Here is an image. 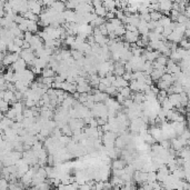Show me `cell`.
Segmentation results:
<instances>
[{"instance_id": "obj_20", "label": "cell", "mask_w": 190, "mask_h": 190, "mask_svg": "<svg viewBox=\"0 0 190 190\" xmlns=\"http://www.w3.org/2000/svg\"><path fill=\"white\" fill-rule=\"evenodd\" d=\"M172 23V20H171V18H169L168 16H163V17L158 21V23H159V26H161V27H167V26H169L170 23Z\"/></svg>"}, {"instance_id": "obj_10", "label": "cell", "mask_w": 190, "mask_h": 190, "mask_svg": "<svg viewBox=\"0 0 190 190\" xmlns=\"http://www.w3.org/2000/svg\"><path fill=\"white\" fill-rule=\"evenodd\" d=\"M63 91H67L68 94H76L77 92V84H71V82H68V81H65L62 82V88Z\"/></svg>"}, {"instance_id": "obj_32", "label": "cell", "mask_w": 190, "mask_h": 190, "mask_svg": "<svg viewBox=\"0 0 190 190\" xmlns=\"http://www.w3.org/2000/svg\"><path fill=\"white\" fill-rule=\"evenodd\" d=\"M17 115H18V113L16 112V110H15V109H12V108H10V110L7 112L5 116H6L7 118H9V119H11V120H13V121H15V119H16V117H17Z\"/></svg>"}, {"instance_id": "obj_5", "label": "cell", "mask_w": 190, "mask_h": 190, "mask_svg": "<svg viewBox=\"0 0 190 190\" xmlns=\"http://www.w3.org/2000/svg\"><path fill=\"white\" fill-rule=\"evenodd\" d=\"M159 8L160 11H162L166 16H170V12L173 8V2L171 1H159Z\"/></svg>"}, {"instance_id": "obj_40", "label": "cell", "mask_w": 190, "mask_h": 190, "mask_svg": "<svg viewBox=\"0 0 190 190\" xmlns=\"http://www.w3.org/2000/svg\"><path fill=\"white\" fill-rule=\"evenodd\" d=\"M99 30H100V32L102 36H108V30H107V27H106V23L105 25H102L101 27H99Z\"/></svg>"}, {"instance_id": "obj_35", "label": "cell", "mask_w": 190, "mask_h": 190, "mask_svg": "<svg viewBox=\"0 0 190 190\" xmlns=\"http://www.w3.org/2000/svg\"><path fill=\"white\" fill-rule=\"evenodd\" d=\"M23 116L25 118H34V111L31 110V109H29V108H25V110H23Z\"/></svg>"}, {"instance_id": "obj_28", "label": "cell", "mask_w": 190, "mask_h": 190, "mask_svg": "<svg viewBox=\"0 0 190 190\" xmlns=\"http://www.w3.org/2000/svg\"><path fill=\"white\" fill-rule=\"evenodd\" d=\"M36 188H37V190H50L51 189V184H49V181H48V180H46L45 182L38 184Z\"/></svg>"}, {"instance_id": "obj_36", "label": "cell", "mask_w": 190, "mask_h": 190, "mask_svg": "<svg viewBox=\"0 0 190 190\" xmlns=\"http://www.w3.org/2000/svg\"><path fill=\"white\" fill-rule=\"evenodd\" d=\"M13 44H15L16 46H18V47H20V48H23V45H25V40L21 39V38H15Z\"/></svg>"}, {"instance_id": "obj_9", "label": "cell", "mask_w": 190, "mask_h": 190, "mask_svg": "<svg viewBox=\"0 0 190 190\" xmlns=\"http://www.w3.org/2000/svg\"><path fill=\"white\" fill-rule=\"evenodd\" d=\"M160 55H161V53H160L159 51H156V50H153V51L145 50L144 51V56L146 57V60H147V61H151V62L156 61L157 59H158V57L160 56Z\"/></svg>"}, {"instance_id": "obj_24", "label": "cell", "mask_w": 190, "mask_h": 190, "mask_svg": "<svg viewBox=\"0 0 190 190\" xmlns=\"http://www.w3.org/2000/svg\"><path fill=\"white\" fill-rule=\"evenodd\" d=\"M71 56H72V58L76 61H79V60L84 59V53L78 50H71Z\"/></svg>"}, {"instance_id": "obj_7", "label": "cell", "mask_w": 190, "mask_h": 190, "mask_svg": "<svg viewBox=\"0 0 190 190\" xmlns=\"http://www.w3.org/2000/svg\"><path fill=\"white\" fill-rule=\"evenodd\" d=\"M50 9L55 10L56 12H59V13H62V12L66 11V2H61V1H52L51 6L49 7Z\"/></svg>"}, {"instance_id": "obj_30", "label": "cell", "mask_w": 190, "mask_h": 190, "mask_svg": "<svg viewBox=\"0 0 190 190\" xmlns=\"http://www.w3.org/2000/svg\"><path fill=\"white\" fill-rule=\"evenodd\" d=\"M106 94L108 96H116V97H117V95L119 94V92H118V89L116 88V87L110 86V87H108V88H107Z\"/></svg>"}, {"instance_id": "obj_11", "label": "cell", "mask_w": 190, "mask_h": 190, "mask_svg": "<svg viewBox=\"0 0 190 190\" xmlns=\"http://www.w3.org/2000/svg\"><path fill=\"white\" fill-rule=\"evenodd\" d=\"M127 165L128 163L125 159H115V160H112L111 167L112 169H116V170H122L127 167Z\"/></svg>"}, {"instance_id": "obj_8", "label": "cell", "mask_w": 190, "mask_h": 190, "mask_svg": "<svg viewBox=\"0 0 190 190\" xmlns=\"http://www.w3.org/2000/svg\"><path fill=\"white\" fill-rule=\"evenodd\" d=\"M63 18L67 23H76L77 20V12L73 10H66L63 12Z\"/></svg>"}, {"instance_id": "obj_19", "label": "cell", "mask_w": 190, "mask_h": 190, "mask_svg": "<svg viewBox=\"0 0 190 190\" xmlns=\"http://www.w3.org/2000/svg\"><path fill=\"white\" fill-rule=\"evenodd\" d=\"M23 17L26 18V19H28V20H30V21H38V20H40L39 16L34 15V12L30 11V10H29L28 12H26V13L23 15Z\"/></svg>"}, {"instance_id": "obj_25", "label": "cell", "mask_w": 190, "mask_h": 190, "mask_svg": "<svg viewBox=\"0 0 190 190\" xmlns=\"http://www.w3.org/2000/svg\"><path fill=\"white\" fill-rule=\"evenodd\" d=\"M107 9L105 7H99V8H96V15L98 16V17H106L107 16Z\"/></svg>"}, {"instance_id": "obj_4", "label": "cell", "mask_w": 190, "mask_h": 190, "mask_svg": "<svg viewBox=\"0 0 190 190\" xmlns=\"http://www.w3.org/2000/svg\"><path fill=\"white\" fill-rule=\"evenodd\" d=\"M149 134H150L151 136L155 138V140L158 141V142H162L163 140H166L165 134L162 132L161 128H159V127H152L151 130L149 131Z\"/></svg>"}, {"instance_id": "obj_6", "label": "cell", "mask_w": 190, "mask_h": 190, "mask_svg": "<svg viewBox=\"0 0 190 190\" xmlns=\"http://www.w3.org/2000/svg\"><path fill=\"white\" fill-rule=\"evenodd\" d=\"M139 36H140L139 32H130V31H127L123 38H125V40L127 42H129L130 45H132V44H137V41L140 39Z\"/></svg>"}, {"instance_id": "obj_43", "label": "cell", "mask_w": 190, "mask_h": 190, "mask_svg": "<svg viewBox=\"0 0 190 190\" xmlns=\"http://www.w3.org/2000/svg\"><path fill=\"white\" fill-rule=\"evenodd\" d=\"M79 190H91V187L88 184H84L79 187Z\"/></svg>"}, {"instance_id": "obj_42", "label": "cell", "mask_w": 190, "mask_h": 190, "mask_svg": "<svg viewBox=\"0 0 190 190\" xmlns=\"http://www.w3.org/2000/svg\"><path fill=\"white\" fill-rule=\"evenodd\" d=\"M132 73L134 72H126L125 75H123V79L127 80L128 82H130V81L132 80Z\"/></svg>"}, {"instance_id": "obj_23", "label": "cell", "mask_w": 190, "mask_h": 190, "mask_svg": "<svg viewBox=\"0 0 190 190\" xmlns=\"http://www.w3.org/2000/svg\"><path fill=\"white\" fill-rule=\"evenodd\" d=\"M28 31L29 32H31V34L38 31V23H37V21H30V20H29Z\"/></svg>"}, {"instance_id": "obj_16", "label": "cell", "mask_w": 190, "mask_h": 190, "mask_svg": "<svg viewBox=\"0 0 190 190\" xmlns=\"http://www.w3.org/2000/svg\"><path fill=\"white\" fill-rule=\"evenodd\" d=\"M41 76H42L44 78H55V77H56V71H55L53 69H51V68L47 67L46 69L42 70Z\"/></svg>"}, {"instance_id": "obj_37", "label": "cell", "mask_w": 190, "mask_h": 190, "mask_svg": "<svg viewBox=\"0 0 190 190\" xmlns=\"http://www.w3.org/2000/svg\"><path fill=\"white\" fill-rule=\"evenodd\" d=\"M125 27H126V30H127V31H130V32H139V31H138V28L134 27V26H132V25H126Z\"/></svg>"}, {"instance_id": "obj_2", "label": "cell", "mask_w": 190, "mask_h": 190, "mask_svg": "<svg viewBox=\"0 0 190 190\" xmlns=\"http://www.w3.org/2000/svg\"><path fill=\"white\" fill-rule=\"evenodd\" d=\"M20 56L23 58L25 61L28 63L29 66H31L32 65V62L34 60L36 59V53H34V51L30 48V49H25V50L21 51V53H20Z\"/></svg>"}, {"instance_id": "obj_38", "label": "cell", "mask_w": 190, "mask_h": 190, "mask_svg": "<svg viewBox=\"0 0 190 190\" xmlns=\"http://www.w3.org/2000/svg\"><path fill=\"white\" fill-rule=\"evenodd\" d=\"M160 145H161L166 150H169V148L171 147V142H170L169 140H163L162 142H160Z\"/></svg>"}, {"instance_id": "obj_39", "label": "cell", "mask_w": 190, "mask_h": 190, "mask_svg": "<svg viewBox=\"0 0 190 190\" xmlns=\"http://www.w3.org/2000/svg\"><path fill=\"white\" fill-rule=\"evenodd\" d=\"M32 37H34V34H31V32H29V31L25 32V41H27V42L30 44V41H31V39H32Z\"/></svg>"}, {"instance_id": "obj_22", "label": "cell", "mask_w": 190, "mask_h": 190, "mask_svg": "<svg viewBox=\"0 0 190 190\" xmlns=\"http://www.w3.org/2000/svg\"><path fill=\"white\" fill-rule=\"evenodd\" d=\"M9 102H7L5 100H0V110L2 113H7V112L10 110V108H9Z\"/></svg>"}, {"instance_id": "obj_3", "label": "cell", "mask_w": 190, "mask_h": 190, "mask_svg": "<svg viewBox=\"0 0 190 190\" xmlns=\"http://www.w3.org/2000/svg\"><path fill=\"white\" fill-rule=\"evenodd\" d=\"M30 48L36 52L37 50L44 49V40L40 38L38 34H36L32 37V39L30 41Z\"/></svg>"}, {"instance_id": "obj_17", "label": "cell", "mask_w": 190, "mask_h": 190, "mask_svg": "<svg viewBox=\"0 0 190 190\" xmlns=\"http://www.w3.org/2000/svg\"><path fill=\"white\" fill-rule=\"evenodd\" d=\"M132 90L130 89L129 87H126V88H119L118 89V92L120 94V95H122L126 99H131V96H132V92H131Z\"/></svg>"}, {"instance_id": "obj_18", "label": "cell", "mask_w": 190, "mask_h": 190, "mask_svg": "<svg viewBox=\"0 0 190 190\" xmlns=\"http://www.w3.org/2000/svg\"><path fill=\"white\" fill-rule=\"evenodd\" d=\"M25 103H23V102H21V101H17V102H16V103H13V105H12V109H15V110H16V112H17V113H23V110H25Z\"/></svg>"}, {"instance_id": "obj_21", "label": "cell", "mask_w": 190, "mask_h": 190, "mask_svg": "<svg viewBox=\"0 0 190 190\" xmlns=\"http://www.w3.org/2000/svg\"><path fill=\"white\" fill-rule=\"evenodd\" d=\"M61 131H62V134H63V136H67V137H70V138L73 136L72 129L70 128V126H69V125L63 126V127H62V129H61Z\"/></svg>"}, {"instance_id": "obj_29", "label": "cell", "mask_w": 190, "mask_h": 190, "mask_svg": "<svg viewBox=\"0 0 190 190\" xmlns=\"http://www.w3.org/2000/svg\"><path fill=\"white\" fill-rule=\"evenodd\" d=\"M109 23H111L112 26L115 27V29L117 28H120V27H122V26H125L122 23V21L121 20H119L118 18H113V19H111V20H109Z\"/></svg>"}, {"instance_id": "obj_13", "label": "cell", "mask_w": 190, "mask_h": 190, "mask_svg": "<svg viewBox=\"0 0 190 190\" xmlns=\"http://www.w3.org/2000/svg\"><path fill=\"white\" fill-rule=\"evenodd\" d=\"M113 87H116L117 89L119 88H126V87H129V82L127 80H125L123 77H116V81L112 84Z\"/></svg>"}, {"instance_id": "obj_45", "label": "cell", "mask_w": 190, "mask_h": 190, "mask_svg": "<svg viewBox=\"0 0 190 190\" xmlns=\"http://www.w3.org/2000/svg\"><path fill=\"white\" fill-rule=\"evenodd\" d=\"M186 109H187V111L190 112V100L188 101V103H187V106H186Z\"/></svg>"}, {"instance_id": "obj_31", "label": "cell", "mask_w": 190, "mask_h": 190, "mask_svg": "<svg viewBox=\"0 0 190 190\" xmlns=\"http://www.w3.org/2000/svg\"><path fill=\"white\" fill-rule=\"evenodd\" d=\"M157 181V172L156 171H152V172L148 173V178H147V182L152 184V182H156Z\"/></svg>"}, {"instance_id": "obj_26", "label": "cell", "mask_w": 190, "mask_h": 190, "mask_svg": "<svg viewBox=\"0 0 190 190\" xmlns=\"http://www.w3.org/2000/svg\"><path fill=\"white\" fill-rule=\"evenodd\" d=\"M160 66H162V67H166L167 66V63H168V57H166V56H163V55H160V56L158 57V59L156 60Z\"/></svg>"}, {"instance_id": "obj_1", "label": "cell", "mask_w": 190, "mask_h": 190, "mask_svg": "<svg viewBox=\"0 0 190 190\" xmlns=\"http://www.w3.org/2000/svg\"><path fill=\"white\" fill-rule=\"evenodd\" d=\"M117 138V134L113 131H108V132L103 134V136H102V142H103V146L107 148V150H109L111 148H115V144H116Z\"/></svg>"}, {"instance_id": "obj_12", "label": "cell", "mask_w": 190, "mask_h": 190, "mask_svg": "<svg viewBox=\"0 0 190 190\" xmlns=\"http://www.w3.org/2000/svg\"><path fill=\"white\" fill-rule=\"evenodd\" d=\"M168 99L172 103L173 107H176V108L181 107V97L178 94H171V95H169L168 96Z\"/></svg>"}, {"instance_id": "obj_27", "label": "cell", "mask_w": 190, "mask_h": 190, "mask_svg": "<svg viewBox=\"0 0 190 190\" xmlns=\"http://www.w3.org/2000/svg\"><path fill=\"white\" fill-rule=\"evenodd\" d=\"M150 17L152 21H159L163 16H162V13L160 11H152L150 12Z\"/></svg>"}, {"instance_id": "obj_33", "label": "cell", "mask_w": 190, "mask_h": 190, "mask_svg": "<svg viewBox=\"0 0 190 190\" xmlns=\"http://www.w3.org/2000/svg\"><path fill=\"white\" fill-rule=\"evenodd\" d=\"M9 181L5 178H1L0 180V187H1V190H9Z\"/></svg>"}, {"instance_id": "obj_15", "label": "cell", "mask_w": 190, "mask_h": 190, "mask_svg": "<svg viewBox=\"0 0 190 190\" xmlns=\"http://www.w3.org/2000/svg\"><path fill=\"white\" fill-rule=\"evenodd\" d=\"M171 126H172L175 132L177 134H179V136H181V134H184V130H186L184 122H172L171 123Z\"/></svg>"}, {"instance_id": "obj_41", "label": "cell", "mask_w": 190, "mask_h": 190, "mask_svg": "<svg viewBox=\"0 0 190 190\" xmlns=\"http://www.w3.org/2000/svg\"><path fill=\"white\" fill-rule=\"evenodd\" d=\"M100 84H103L105 86H107V87H110V86H112L111 81L109 80V78L108 77H106V78H102L100 81Z\"/></svg>"}, {"instance_id": "obj_34", "label": "cell", "mask_w": 190, "mask_h": 190, "mask_svg": "<svg viewBox=\"0 0 190 190\" xmlns=\"http://www.w3.org/2000/svg\"><path fill=\"white\" fill-rule=\"evenodd\" d=\"M63 42H65L66 45H68V46H70V47H71V46L76 42V36H68Z\"/></svg>"}, {"instance_id": "obj_44", "label": "cell", "mask_w": 190, "mask_h": 190, "mask_svg": "<svg viewBox=\"0 0 190 190\" xmlns=\"http://www.w3.org/2000/svg\"><path fill=\"white\" fill-rule=\"evenodd\" d=\"M184 37L187 38V39H190V29H186V31H184Z\"/></svg>"}, {"instance_id": "obj_14", "label": "cell", "mask_w": 190, "mask_h": 190, "mask_svg": "<svg viewBox=\"0 0 190 190\" xmlns=\"http://www.w3.org/2000/svg\"><path fill=\"white\" fill-rule=\"evenodd\" d=\"M182 39H184V34H180L178 32H176V31H173L172 34L167 38L168 41L173 42V44H180V41Z\"/></svg>"}]
</instances>
